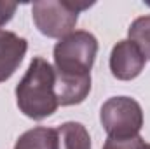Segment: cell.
Returning a JSON list of instances; mask_svg holds the SVG:
<instances>
[{
    "instance_id": "6da1fadb",
    "label": "cell",
    "mask_w": 150,
    "mask_h": 149,
    "mask_svg": "<svg viewBox=\"0 0 150 149\" xmlns=\"http://www.w3.org/2000/svg\"><path fill=\"white\" fill-rule=\"evenodd\" d=\"M96 54L98 40L86 30H75L56 42L54 72L59 105H79L87 98Z\"/></svg>"
},
{
    "instance_id": "7a4b0ae2",
    "label": "cell",
    "mask_w": 150,
    "mask_h": 149,
    "mask_svg": "<svg viewBox=\"0 0 150 149\" xmlns=\"http://www.w3.org/2000/svg\"><path fill=\"white\" fill-rule=\"evenodd\" d=\"M16 102L19 111L35 121H42L56 112L59 107L56 72L47 60L40 56L32 60L26 74L16 86Z\"/></svg>"
},
{
    "instance_id": "3957f363",
    "label": "cell",
    "mask_w": 150,
    "mask_h": 149,
    "mask_svg": "<svg viewBox=\"0 0 150 149\" xmlns=\"http://www.w3.org/2000/svg\"><path fill=\"white\" fill-rule=\"evenodd\" d=\"M91 5L93 2L79 0H40L32 5V18L42 35L63 39L74 32L79 12Z\"/></svg>"
},
{
    "instance_id": "277c9868",
    "label": "cell",
    "mask_w": 150,
    "mask_h": 149,
    "mask_svg": "<svg viewBox=\"0 0 150 149\" xmlns=\"http://www.w3.org/2000/svg\"><path fill=\"white\" fill-rule=\"evenodd\" d=\"M100 121L108 139H133L143 126V111L131 97H112L101 105Z\"/></svg>"
},
{
    "instance_id": "5b68a950",
    "label": "cell",
    "mask_w": 150,
    "mask_h": 149,
    "mask_svg": "<svg viewBox=\"0 0 150 149\" xmlns=\"http://www.w3.org/2000/svg\"><path fill=\"white\" fill-rule=\"evenodd\" d=\"M145 56L140 47L129 39L119 40L110 53V72L119 81H131L145 69Z\"/></svg>"
},
{
    "instance_id": "8992f818",
    "label": "cell",
    "mask_w": 150,
    "mask_h": 149,
    "mask_svg": "<svg viewBox=\"0 0 150 149\" xmlns=\"http://www.w3.org/2000/svg\"><path fill=\"white\" fill-rule=\"evenodd\" d=\"M28 51V42L14 32L0 28V82L11 79Z\"/></svg>"
},
{
    "instance_id": "52a82bcc",
    "label": "cell",
    "mask_w": 150,
    "mask_h": 149,
    "mask_svg": "<svg viewBox=\"0 0 150 149\" xmlns=\"http://www.w3.org/2000/svg\"><path fill=\"white\" fill-rule=\"evenodd\" d=\"M58 149H91V137L82 123L68 121L56 128Z\"/></svg>"
},
{
    "instance_id": "ba28073f",
    "label": "cell",
    "mask_w": 150,
    "mask_h": 149,
    "mask_svg": "<svg viewBox=\"0 0 150 149\" xmlns=\"http://www.w3.org/2000/svg\"><path fill=\"white\" fill-rule=\"evenodd\" d=\"M14 149H58L56 128H45V126L32 128L18 139Z\"/></svg>"
},
{
    "instance_id": "9c48e42d",
    "label": "cell",
    "mask_w": 150,
    "mask_h": 149,
    "mask_svg": "<svg viewBox=\"0 0 150 149\" xmlns=\"http://www.w3.org/2000/svg\"><path fill=\"white\" fill-rule=\"evenodd\" d=\"M129 40L134 42L140 51L143 53L145 60H150V16H140L136 18L129 30H127Z\"/></svg>"
},
{
    "instance_id": "30bf717a",
    "label": "cell",
    "mask_w": 150,
    "mask_h": 149,
    "mask_svg": "<svg viewBox=\"0 0 150 149\" xmlns=\"http://www.w3.org/2000/svg\"><path fill=\"white\" fill-rule=\"evenodd\" d=\"M145 140L138 135L133 139H107L103 149H143Z\"/></svg>"
},
{
    "instance_id": "8fae6325",
    "label": "cell",
    "mask_w": 150,
    "mask_h": 149,
    "mask_svg": "<svg viewBox=\"0 0 150 149\" xmlns=\"http://www.w3.org/2000/svg\"><path fill=\"white\" fill-rule=\"evenodd\" d=\"M18 9V4H9V2H0V27L9 23Z\"/></svg>"
},
{
    "instance_id": "7c38bea8",
    "label": "cell",
    "mask_w": 150,
    "mask_h": 149,
    "mask_svg": "<svg viewBox=\"0 0 150 149\" xmlns=\"http://www.w3.org/2000/svg\"><path fill=\"white\" fill-rule=\"evenodd\" d=\"M143 149H150V144H147V142H145V146H143Z\"/></svg>"
}]
</instances>
